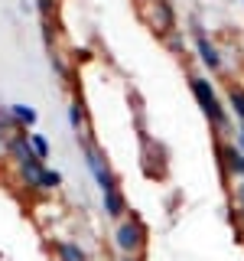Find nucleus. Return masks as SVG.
<instances>
[{
    "label": "nucleus",
    "mask_w": 244,
    "mask_h": 261,
    "mask_svg": "<svg viewBox=\"0 0 244 261\" xmlns=\"http://www.w3.org/2000/svg\"><path fill=\"white\" fill-rule=\"evenodd\" d=\"M78 147H81V153H85V163H88V170H92L95 183L101 186V193L117 190V176H114V170L108 167V153H104L88 134H78Z\"/></svg>",
    "instance_id": "1"
},
{
    "label": "nucleus",
    "mask_w": 244,
    "mask_h": 261,
    "mask_svg": "<svg viewBox=\"0 0 244 261\" xmlns=\"http://www.w3.org/2000/svg\"><path fill=\"white\" fill-rule=\"evenodd\" d=\"M189 88H192L195 101H199V108L205 111V118L215 124V130H228V114H225V105H222V98H218L215 85H211L208 79L195 75V79L189 82Z\"/></svg>",
    "instance_id": "2"
},
{
    "label": "nucleus",
    "mask_w": 244,
    "mask_h": 261,
    "mask_svg": "<svg viewBox=\"0 0 244 261\" xmlns=\"http://www.w3.org/2000/svg\"><path fill=\"white\" fill-rule=\"evenodd\" d=\"M114 245H117L120 255H140L143 245H146V228L137 216L120 219L117 228H114Z\"/></svg>",
    "instance_id": "3"
},
{
    "label": "nucleus",
    "mask_w": 244,
    "mask_h": 261,
    "mask_svg": "<svg viewBox=\"0 0 244 261\" xmlns=\"http://www.w3.org/2000/svg\"><path fill=\"white\" fill-rule=\"evenodd\" d=\"M146 20L150 27L160 33V36H169L176 33V10L169 0H150V10H146Z\"/></svg>",
    "instance_id": "4"
},
{
    "label": "nucleus",
    "mask_w": 244,
    "mask_h": 261,
    "mask_svg": "<svg viewBox=\"0 0 244 261\" xmlns=\"http://www.w3.org/2000/svg\"><path fill=\"white\" fill-rule=\"evenodd\" d=\"M192 33H195V49H199V59H202V65H205L208 72H218V69H222V53H218V46L211 43L205 33H202L199 23H192Z\"/></svg>",
    "instance_id": "5"
},
{
    "label": "nucleus",
    "mask_w": 244,
    "mask_h": 261,
    "mask_svg": "<svg viewBox=\"0 0 244 261\" xmlns=\"http://www.w3.org/2000/svg\"><path fill=\"white\" fill-rule=\"evenodd\" d=\"M218 157H222L225 176H238V179H244V150H241L238 144H222V147H218Z\"/></svg>",
    "instance_id": "6"
},
{
    "label": "nucleus",
    "mask_w": 244,
    "mask_h": 261,
    "mask_svg": "<svg viewBox=\"0 0 244 261\" xmlns=\"http://www.w3.org/2000/svg\"><path fill=\"white\" fill-rule=\"evenodd\" d=\"M7 153H10V160L20 167V163H29V160H36V150H33V144H29V134H13V137H7Z\"/></svg>",
    "instance_id": "7"
},
{
    "label": "nucleus",
    "mask_w": 244,
    "mask_h": 261,
    "mask_svg": "<svg viewBox=\"0 0 244 261\" xmlns=\"http://www.w3.org/2000/svg\"><path fill=\"white\" fill-rule=\"evenodd\" d=\"M46 163L43 160H29V163H20V167H16V173H20V183L23 186H29V190H39V183H43V173H46Z\"/></svg>",
    "instance_id": "8"
},
{
    "label": "nucleus",
    "mask_w": 244,
    "mask_h": 261,
    "mask_svg": "<svg viewBox=\"0 0 244 261\" xmlns=\"http://www.w3.org/2000/svg\"><path fill=\"white\" fill-rule=\"evenodd\" d=\"M101 206L108 212V219H124L127 216V199L120 190H111V193H101Z\"/></svg>",
    "instance_id": "9"
},
{
    "label": "nucleus",
    "mask_w": 244,
    "mask_h": 261,
    "mask_svg": "<svg viewBox=\"0 0 244 261\" xmlns=\"http://www.w3.org/2000/svg\"><path fill=\"white\" fill-rule=\"evenodd\" d=\"M10 118L16 121V127H33V124H36V121H39V114H36V108H29V105H10Z\"/></svg>",
    "instance_id": "10"
},
{
    "label": "nucleus",
    "mask_w": 244,
    "mask_h": 261,
    "mask_svg": "<svg viewBox=\"0 0 244 261\" xmlns=\"http://www.w3.org/2000/svg\"><path fill=\"white\" fill-rule=\"evenodd\" d=\"M55 255L59 261H88V251L78 242H55Z\"/></svg>",
    "instance_id": "11"
},
{
    "label": "nucleus",
    "mask_w": 244,
    "mask_h": 261,
    "mask_svg": "<svg viewBox=\"0 0 244 261\" xmlns=\"http://www.w3.org/2000/svg\"><path fill=\"white\" fill-rule=\"evenodd\" d=\"M228 105H231V111L238 114V121L244 124V88L241 85H231V88H228Z\"/></svg>",
    "instance_id": "12"
},
{
    "label": "nucleus",
    "mask_w": 244,
    "mask_h": 261,
    "mask_svg": "<svg viewBox=\"0 0 244 261\" xmlns=\"http://www.w3.org/2000/svg\"><path fill=\"white\" fill-rule=\"evenodd\" d=\"M69 124H72V127H75L78 134H81V124H85V108H81V98L69 105Z\"/></svg>",
    "instance_id": "13"
},
{
    "label": "nucleus",
    "mask_w": 244,
    "mask_h": 261,
    "mask_svg": "<svg viewBox=\"0 0 244 261\" xmlns=\"http://www.w3.org/2000/svg\"><path fill=\"white\" fill-rule=\"evenodd\" d=\"M29 144H33V150H36V157H39V160H46V157H49V141H46L43 134L29 130Z\"/></svg>",
    "instance_id": "14"
},
{
    "label": "nucleus",
    "mask_w": 244,
    "mask_h": 261,
    "mask_svg": "<svg viewBox=\"0 0 244 261\" xmlns=\"http://www.w3.org/2000/svg\"><path fill=\"white\" fill-rule=\"evenodd\" d=\"M59 186H62V170H46L39 190H59Z\"/></svg>",
    "instance_id": "15"
},
{
    "label": "nucleus",
    "mask_w": 244,
    "mask_h": 261,
    "mask_svg": "<svg viewBox=\"0 0 244 261\" xmlns=\"http://www.w3.org/2000/svg\"><path fill=\"white\" fill-rule=\"evenodd\" d=\"M36 10L43 20H52V13H55V0H36Z\"/></svg>",
    "instance_id": "16"
},
{
    "label": "nucleus",
    "mask_w": 244,
    "mask_h": 261,
    "mask_svg": "<svg viewBox=\"0 0 244 261\" xmlns=\"http://www.w3.org/2000/svg\"><path fill=\"white\" fill-rule=\"evenodd\" d=\"M166 39V46H169V53H182V36H179V33H169V36H163Z\"/></svg>",
    "instance_id": "17"
},
{
    "label": "nucleus",
    "mask_w": 244,
    "mask_h": 261,
    "mask_svg": "<svg viewBox=\"0 0 244 261\" xmlns=\"http://www.w3.org/2000/svg\"><path fill=\"white\" fill-rule=\"evenodd\" d=\"M234 202H238V212L244 216V179H238V186H234Z\"/></svg>",
    "instance_id": "18"
},
{
    "label": "nucleus",
    "mask_w": 244,
    "mask_h": 261,
    "mask_svg": "<svg viewBox=\"0 0 244 261\" xmlns=\"http://www.w3.org/2000/svg\"><path fill=\"white\" fill-rule=\"evenodd\" d=\"M52 69L59 72L62 79H72V75H69V65H65V62H62V59H59V56H55V53H52Z\"/></svg>",
    "instance_id": "19"
},
{
    "label": "nucleus",
    "mask_w": 244,
    "mask_h": 261,
    "mask_svg": "<svg viewBox=\"0 0 244 261\" xmlns=\"http://www.w3.org/2000/svg\"><path fill=\"white\" fill-rule=\"evenodd\" d=\"M39 27H43V39H46V46L52 49V20H43Z\"/></svg>",
    "instance_id": "20"
},
{
    "label": "nucleus",
    "mask_w": 244,
    "mask_h": 261,
    "mask_svg": "<svg viewBox=\"0 0 244 261\" xmlns=\"http://www.w3.org/2000/svg\"><path fill=\"white\" fill-rule=\"evenodd\" d=\"M4 130H7V124L0 121V150H7V141H4Z\"/></svg>",
    "instance_id": "21"
},
{
    "label": "nucleus",
    "mask_w": 244,
    "mask_h": 261,
    "mask_svg": "<svg viewBox=\"0 0 244 261\" xmlns=\"http://www.w3.org/2000/svg\"><path fill=\"white\" fill-rule=\"evenodd\" d=\"M234 144H238V147H241V150H244V124L238 127V141H234Z\"/></svg>",
    "instance_id": "22"
},
{
    "label": "nucleus",
    "mask_w": 244,
    "mask_h": 261,
    "mask_svg": "<svg viewBox=\"0 0 244 261\" xmlns=\"http://www.w3.org/2000/svg\"><path fill=\"white\" fill-rule=\"evenodd\" d=\"M117 261H140V258H137V255H120Z\"/></svg>",
    "instance_id": "23"
},
{
    "label": "nucleus",
    "mask_w": 244,
    "mask_h": 261,
    "mask_svg": "<svg viewBox=\"0 0 244 261\" xmlns=\"http://www.w3.org/2000/svg\"><path fill=\"white\" fill-rule=\"evenodd\" d=\"M146 4H150V0H146Z\"/></svg>",
    "instance_id": "24"
},
{
    "label": "nucleus",
    "mask_w": 244,
    "mask_h": 261,
    "mask_svg": "<svg viewBox=\"0 0 244 261\" xmlns=\"http://www.w3.org/2000/svg\"><path fill=\"white\" fill-rule=\"evenodd\" d=\"M241 4H244V0H241Z\"/></svg>",
    "instance_id": "25"
}]
</instances>
